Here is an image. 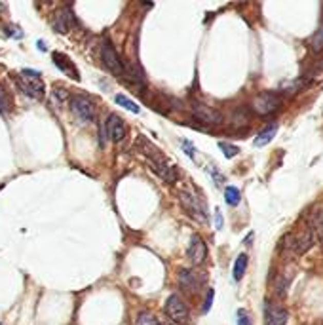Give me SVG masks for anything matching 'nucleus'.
I'll return each mask as SVG.
<instances>
[{
	"label": "nucleus",
	"mask_w": 323,
	"mask_h": 325,
	"mask_svg": "<svg viewBox=\"0 0 323 325\" xmlns=\"http://www.w3.org/2000/svg\"><path fill=\"white\" fill-rule=\"evenodd\" d=\"M17 86L21 88V92H25V95L32 97V99H42L44 97V82L40 80V73L31 69H23L19 73V76L15 78Z\"/></svg>",
	"instance_id": "1"
},
{
	"label": "nucleus",
	"mask_w": 323,
	"mask_h": 325,
	"mask_svg": "<svg viewBox=\"0 0 323 325\" xmlns=\"http://www.w3.org/2000/svg\"><path fill=\"white\" fill-rule=\"evenodd\" d=\"M166 314L177 325H185L188 321V308L179 295H169L168 297V300H166Z\"/></svg>",
	"instance_id": "2"
},
{
	"label": "nucleus",
	"mask_w": 323,
	"mask_h": 325,
	"mask_svg": "<svg viewBox=\"0 0 323 325\" xmlns=\"http://www.w3.org/2000/svg\"><path fill=\"white\" fill-rule=\"evenodd\" d=\"M70 106H73V113L78 120L82 122H92L95 118V105L94 101L86 97V95H75L70 99Z\"/></svg>",
	"instance_id": "3"
},
{
	"label": "nucleus",
	"mask_w": 323,
	"mask_h": 325,
	"mask_svg": "<svg viewBox=\"0 0 323 325\" xmlns=\"http://www.w3.org/2000/svg\"><path fill=\"white\" fill-rule=\"evenodd\" d=\"M314 232L310 228H304L302 232H298V234H291V236H287V247H291L293 253L295 255H304L306 251L310 249L312 245H314Z\"/></svg>",
	"instance_id": "4"
},
{
	"label": "nucleus",
	"mask_w": 323,
	"mask_h": 325,
	"mask_svg": "<svg viewBox=\"0 0 323 325\" xmlns=\"http://www.w3.org/2000/svg\"><path fill=\"white\" fill-rule=\"evenodd\" d=\"M280 103H281L280 95L272 94V92H264V94L257 95L255 99H253L251 109H253L257 114L264 116V114H270V113H274V111H278Z\"/></svg>",
	"instance_id": "5"
},
{
	"label": "nucleus",
	"mask_w": 323,
	"mask_h": 325,
	"mask_svg": "<svg viewBox=\"0 0 323 325\" xmlns=\"http://www.w3.org/2000/svg\"><path fill=\"white\" fill-rule=\"evenodd\" d=\"M192 114H194V118L200 120V122H204V124H209V125L223 124V116H221V113H217L215 109L204 105V103H194Z\"/></svg>",
	"instance_id": "6"
},
{
	"label": "nucleus",
	"mask_w": 323,
	"mask_h": 325,
	"mask_svg": "<svg viewBox=\"0 0 323 325\" xmlns=\"http://www.w3.org/2000/svg\"><path fill=\"white\" fill-rule=\"evenodd\" d=\"M103 63H105V67L111 73H114V75H122L124 73V69H122V61H120V57H118V53H116V50L112 48V44L111 42H105L103 44Z\"/></svg>",
	"instance_id": "7"
},
{
	"label": "nucleus",
	"mask_w": 323,
	"mask_h": 325,
	"mask_svg": "<svg viewBox=\"0 0 323 325\" xmlns=\"http://www.w3.org/2000/svg\"><path fill=\"white\" fill-rule=\"evenodd\" d=\"M51 59H53L57 69L63 70L68 78H73V80H80V73H78V69H76L75 63L70 61L65 53H61V51H53V53H51Z\"/></svg>",
	"instance_id": "8"
},
{
	"label": "nucleus",
	"mask_w": 323,
	"mask_h": 325,
	"mask_svg": "<svg viewBox=\"0 0 323 325\" xmlns=\"http://www.w3.org/2000/svg\"><path fill=\"white\" fill-rule=\"evenodd\" d=\"M188 259L192 261L194 264H202L207 257V247H205L204 240L200 236H192L190 240V245H188Z\"/></svg>",
	"instance_id": "9"
},
{
	"label": "nucleus",
	"mask_w": 323,
	"mask_h": 325,
	"mask_svg": "<svg viewBox=\"0 0 323 325\" xmlns=\"http://www.w3.org/2000/svg\"><path fill=\"white\" fill-rule=\"evenodd\" d=\"M106 130H109V135L114 143H120V141H124L125 137V124L122 122L118 114H111L109 118H106Z\"/></svg>",
	"instance_id": "10"
},
{
	"label": "nucleus",
	"mask_w": 323,
	"mask_h": 325,
	"mask_svg": "<svg viewBox=\"0 0 323 325\" xmlns=\"http://www.w3.org/2000/svg\"><path fill=\"white\" fill-rule=\"evenodd\" d=\"M287 323V310L281 306L266 304V325H285Z\"/></svg>",
	"instance_id": "11"
},
{
	"label": "nucleus",
	"mask_w": 323,
	"mask_h": 325,
	"mask_svg": "<svg viewBox=\"0 0 323 325\" xmlns=\"http://www.w3.org/2000/svg\"><path fill=\"white\" fill-rule=\"evenodd\" d=\"M310 230L314 232V236H316L323 245V207L321 206H316L314 207V211H312Z\"/></svg>",
	"instance_id": "12"
},
{
	"label": "nucleus",
	"mask_w": 323,
	"mask_h": 325,
	"mask_svg": "<svg viewBox=\"0 0 323 325\" xmlns=\"http://www.w3.org/2000/svg\"><path fill=\"white\" fill-rule=\"evenodd\" d=\"M183 204L190 209V211L198 217V219L205 221V207L204 204H200L198 198H194V196H188V194H183Z\"/></svg>",
	"instance_id": "13"
},
{
	"label": "nucleus",
	"mask_w": 323,
	"mask_h": 325,
	"mask_svg": "<svg viewBox=\"0 0 323 325\" xmlns=\"http://www.w3.org/2000/svg\"><path fill=\"white\" fill-rule=\"evenodd\" d=\"M276 133H278V124H276V122H272V124L266 125V128H264V130H262L259 135H257L255 147H264V145H268L274 137H276Z\"/></svg>",
	"instance_id": "14"
},
{
	"label": "nucleus",
	"mask_w": 323,
	"mask_h": 325,
	"mask_svg": "<svg viewBox=\"0 0 323 325\" xmlns=\"http://www.w3.org/2000/svg\"><path fill=\"white\" fill-rule=\"evenodd\" d=\"M247 263H249V257L245 253L238 255L236 263H234V268H232V274H234V280L240 281L245 276V270H247Z\"/></svg>",
	"instance_id": "15"
},
{
	"label": "nucleus",
	"mask_w": 323,
	"mask_h": 325,
	"mask_svg": "<svg viewBox=\"0 0 323 325\" xmlns=\"http://www.w3.org/2000/svg\"><path fill=\"white\" fill-rule=\"evenodd\" d=\"M179 281L181 285L187 289V291H196V287H198V280H196V276H194V272H190V270H183L179 276Z\"/></svg>",
	"instance_id": "16"
},
{
	"label": "nucleus",
	"mask_w": 323,
	"mask_h": 325,
	"mask_svg": "<svg viewBox=\"0 0 323 325\" xmlns=\"http://www.w3.org/2000/svg\"><path fill=\"white\" fill-rule=\"evenodd\" d=\"M224 200H226L228 206H238L240 200H242V192L236 187H226L224 188Z\"/></svg>",
	"instance_id": "17"
},
{
	"label": "nucleus",
	"mask_w": 323,
	"mask_h": 325,
	"mask_svg": "<svg viewBox=\"0 0 323 325\" xmlns=\"http://www.w3.org/2000/svg\"><path fill=\"white\" fill-rule=\"evenodd\" d=\"M53 29H56V32H67L68 31V15L65 12H59L53 17Z\"/></svg>",
	"instance_id": "18"
},
{
	"label": "nucleus",
	"mask_w": 323,
	"mask_h": 325,
	"mask_svg": "<svg viewBox=\"0 0 323 325\" xmlns=\"http://www.w3.org/2000/svg\"><path fill=\"white\" fill-rule=\"evenodd\" d=\"M114 101H116V103H118L120 106H124L125 111H130V113H133V114H139V113H141V106L135 105V103H133L131 99H128L125 95H116V97H114Z\"/></svg>",
	"instance_id": "19"
},
{
	"label": "nucleus",
	"mask_w": 323,
	"mask_h": 325,
	"mask_svg": "<svg viewBox=\"0 0 323 325\" xmlns=\"http://www.w3.org/2000/svg\"><path fill=\"white\" fill-rule=\"evenodd\" d=\"M135 325H158V319H156L154 314L150 312H141L137 316Z\"/></svg>",
	"instance_id": "20"
},
{
	"label": "nucleus",
	"mask_w": 323,
	"mask_h": 325,
	"mask_svg": "<svg viewBox=\"0 0 323 325\" xmlns=\"http://www.w3.org/2000/svg\"><path fill=\"white\" fill-rule=\"evenodd\" d=\"M12 109V101L8 97L6 89L0 86V113H8Z\"/></svg>",
	"instance_id": "21"
},
{
	"label": "nucleus",
	"mask_w": 323,
	"mask_h": 325,
	"mask_svg": "<svg viewBox=\"0 0 323 325\" xmlns=\"http://www.w3.org/2000/svg\"><path fill=\"white\" fill-rule=\"evenodd\" d=\"M219 149L223 150L224 156H226V158H234L238 152H240V149H238V147H234V145H230V143H224V141H221V143H219Z\"/></svg>",
	"instance_id": "22"
},
{
	"label": "nucleus",
	"mask_w": 323,
	"mask_h": 325,
	"mask_svg": "<svg viewBox=\"0 0 323 325\" xmlns=\"http://www.w3.org/2000/svg\"><path fill=\"white\" fill-rule=\"evenodd\" d=\"M51 95H53V99L59 101V105H61V106L68 101V92L65 88H59V86H57V88H53Z\"/></svg>",
	"instance_id": "23"
},
{
	"label": "nucleus",
	"mask_w": 323,
	"mask_h": 325,
	"mask_svg": "<svg viewBox=\"0 0 323 325\" xmlns=\"http://www.w3.org/2000/svg\"><path fill=\"white\" fill-rule=\"evenodd\" d=\"M236 323L238 325H253V319H251V316H249L247 310H243V308H240L236 314Z\"/></svg>",
	"instance_id": "24"
},
{
	"label": "nucleus",
	"mask_w": 323,
	"mask_h": 325,
	"mask_svg": "<svg viewBox=\"0 0 323 325\" xmlns=\"http://www.w3.org/2000/svg\"><path fill=\"white\" fill-rule=\"evenodd\" d=\"M312 48L314 51H319L323 48V27H319V31L312 37Z\"/></svg>",
	"instance_id": "25"
},
{
	"label": "nucleus",
	"mask_w": 323,
	"mask_h": 325,
	"mask_svg": "<svg viewBox=\"0 0 323 325\" xmlns=\"http://www.w3.org/2000/svg\"><path fill=\"white\" fill-rule=\"evenodd\" d=\"M213 297H215V291H213V289H209V291H207V297H205L204 312H209V308H211V304H213Z\"/></svg>",
	"instance_id": "26"
},
{
	"label": "nucleus",
	"mask_w": 323,
	"mask_h": 325,
	"mask_svg": "<svg viewBox=\"0 0 323 325\" xmlns=\"http://www.w3.org/2000/svg\"><path fill=\"white\" fill-rule=\"evenodd\" d=\"M183 149H187V154L190 158H194V147L190 145V141H183Z\"/></svg>",
	"instance_id": "27"
},
{
	"label": "nucleus",
	"mask_w": 323,
	"mask_h": 325,
	"mask_svg": "<svg viewBox=\"0 0 323 325\" xmlns=\"http://www.w3.org/2000/svg\"><path fill=\"white\" fill-rule=\"evenodd\" d=\"M215 219H217V228H223V215L219 209H215Z\"/></svg>",
	"instance_id": "28"
},
{
	"label": "nucleus",
	"mask_w": 323,
	"mask_h": 325,
	"mask_svg": "<svg viewBox=\"0 0 323 325\" xmlns=\"http://www.w3.org/2000/svg\"><path fill=\"white\" fill-rule=\"evenodd\" d=\"M158 325H169L168 321H158Z\"/></svg>",
	"instance_id": "29"
},
{
	"label": "nucleus",
	"mask_w": 323,
	"mask_h": 325,
	"mask_svg": "<svg viewBox=\"0 0 323 325\" xmlns=\"http://www.w3.org/2000/svg\"><path fill=\"white\" fill-rule=\"evenodd\" d=\"M321 67H323V63H321Z\"/></svg>",
	"instance_id": "30"
},
{
	"label": "nucleus",
	"mask_w": 323,
	"mask_h": 325,
	"mask_svg": "<svg viewBox=\"0 0 323 325\" xmlns=\"http://www.w3.org/2000/svg\"><path fill=\"white\" fill-rule=\"evenodd\" d=\"M0 325H2V323H0Z\"/></svg>",
	"instance_id": "31"
}]
</instances>
